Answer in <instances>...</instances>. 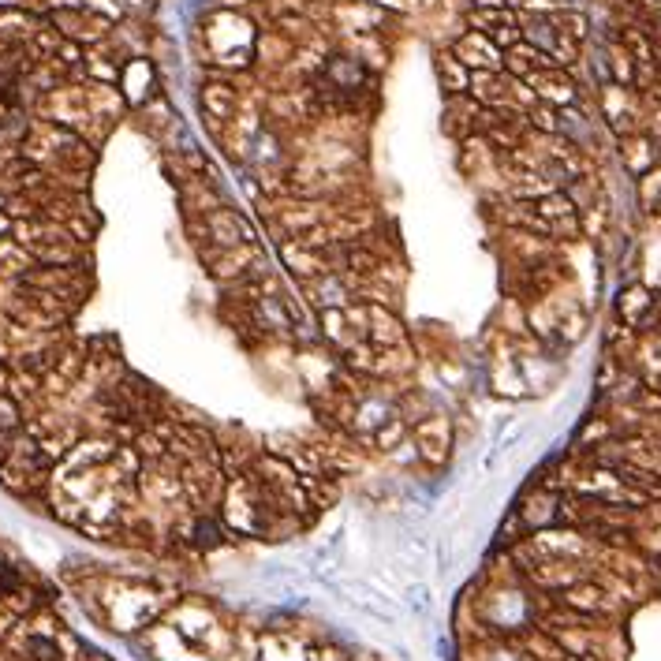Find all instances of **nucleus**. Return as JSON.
<instances>
[{
	"instance_id": "8",
	"label": "nucleus",
	"mask_w": 661,
	"mask_h": 661,
	"mask_svg": "<svg viewBox=\"0 0 661 661\" xmlns=\"http://www.w3.org/2000/svg\"><path fill=\"white\" fill-rule=\"evenodd\" d=\"M449 53L467 71H501L505 68V53L490 42V34H482V30H460L456 38L449 42Z\"/></svg>"
},
{
	"instance_id": "9",
	"label": "nucleus",
	"mask_w": 661,
	"mask_h": 661,
	"mask_svg": "<svg viewBox=\"0 0 661 661\" xmlns=\"http://www.w3.org/2000/svg\"><path fill=\"white\" fill-rule=\"evenodd\" d=\"M116 90L124 94L127 109H142L150 98H157V64L150 57H127L120 64Z\"/></svg>"
},
{
	"instance_id": "11",
	"label": "nucleus",
	"mask_w": 661,
	"mask_h": 661,
	"mask_svg": "<svg viewBox=\"0 0 661 661\" xmlns=\"http://www.w3.org/2000/svg\"><path fill=\"white\" fill-rule=\"evenodd\" d=\"M523 83L535 90L538 101H546L553 109H564V105H579V83L572 68H546V71H531Z\"/></svg>"
},
{
	"instance_id": "23",
	"label": "nucleus",
	"mask_w": 661,
	"mask_h": 661,
	"mask_svg": "<svg viewBox=\"0 0 661 661\" xmlns=\"http://www.w3.org/2000/svg\"><path fill=\"white\" fill-rule=\"evenodd\" d=\"M0 8H27V0H0Z\"/></svg>"
},
{
	"instance_id": "6",
	"label": "nucleus",
	"mask_w": 661,
	"mask_h": 661,
	"mask_svg": "<svg viewBox=\"0 0 661 661\" xmlns=\"http://www.w3.org/2000/svg\"><path fill=\"white\" fill-rule=\"evenodd\" d=\"M598 105H602V116L609 120L613 135H632V131H643L647 124V113H643V94L635 86H620V83H602L598 90Z\"/></svg>"
},
{
	"instance_id": "4",
	"label": "nucleus",
	"mask_w": 661,
	"mask_h": 661,
	"mask_svg": "<svg viewBox=\"0 0 661 661\" xmlns=\"http://www.w3.org/2000/svg\"><path fill=\"white\" fill-rule=\"evenodd\" d=\"M198 258H202L206 273H210L217 284L243 281V277H251V273H258V269L266 266L258 243H240V247H198Z\"/></svg>"
},
{
	"instance_id": "5",
	"label": "nucleus",
	"mask_w": 661,
	"mask_h": 661,
	"mask_svg": "<svg viewBox=\"0 0 661 661\" xmlns=\"http://www.w3.org/2000/svg\"><path fill=\"white\" fill-rule=\"evenodd\" d=\"M42 19L57 30L60 38L83 45V49L101 45L109 38V30H113V19H109V15L90 12V8H49Z\"/></svg>"
},
{
	"instance_id": "17",
	"label": "nucleus",
	"mask_w": 661,
	"mask_h": 661,
	"mask_svg": "<svg viewBox=\"0 0 661 661\" xmlns=\"http://www.w3.org/2000/svg\"><path fill=\"white\" fill-rule=\"evenodd\" d=\"M34 266H38L34 254L15 240V236H4V240H0V281H8V284L23 281Z\"/></svg>"
},
{
	"instance_id": "1",
	"label": "nucleus",
	"mask_w": 661,
	"mask_h": 661,
	"mask_svg": "<svg viewBox=\"0 0 661 661\" xmlns=\"http://www.w3.org/2000/svg\"><path fill=\"white\" fill-rule=\"evenodd\" d=\"M258 23L247 12L236 8H217L202 23V57L213 71H247L254 68V42H258Z\"/></svg>"
},
{
	"instance_id": "19",
	"label": "nucleus",
	"mask_w": 661,
	"mask_h": 661,
	"mask_svg": "<svg viewBox=\"0 0 661 661\" xmlns=\"http://www.w3.org/2000/svg\"><path fill=\"white\" fill-rule=\"evenodd\" d=\"M508 23H520V12H516V8H467L464 12V27L482 30V34H490V30H497V27H508Z\"/></svg>"
},
{
	"instance_id": "20",
	"label": "nucleus",
	"mask_w": 661,
	"mask_h": 661,
	"mask_svg": "<svg viewBox=\"0 0 661 661\" xmlns=\"http://www.w3.org/2000/svg\"><path fill=\"white\" fill-rule=\"evenodd\" d=\"M535 206V213L542 217V221H568V217H576V202H572V195L564 191V187H557V191H549V195H542V198H535L531 202Z\"/></svg>"
},
{
	"instance_id": "3",
	"label": "nucleus",
	"mask_w": 661,
	"mask_h": 661,
	"mask_svg": "<svg viewBox=\"0 0 661 661\" xmlns=\"http://www.w3.org/2000/svg\"><path fill=\"white\" fill-rule=\"evenodd\" d=\"M400 23V15L370 4V0H333L329 4V19L325 27L337 30V38H352V34H389V27Z\"/></svg>"
},
{
	"instance_id": "13",
	"label": "nucleus",
	"mask_w": 661,
	"mask_h": 661,
	"mask_svg": "<svg viewBox=\"0 0 661 661\" xmlns=\"http://www.w3.org/2000/svg\"><path fill=\"white\" fill-rule=\"evenodd\" d=\"M620 161H624V169L639 180V176H647L650 169H658L661 165V142L654 139L650 131L620 135Z\"/></svg>"
},
{
	"instance_id": "2",
	"label": "nucleus",
	"mask_w": 661,
	"mask_h": 661,
	"mask_svg": "<svg viewBox=\"0 0 661 661\" xmlns=\"http://www.w3.org/2000/svg\"><path fill=\"white\" fill-rule=\"evenodd\" d=\"M191 236L195 247H240V243H258V228L247 221V213L217 206L202 217H191Z\"/></svg>"
},
{
	"instance_id": "16",
	"label": "nucleus",
	"mask_w": 661,
	"mask_h": 661,
	"mask_svg": "<svg viewBox=\"0 0 661 661\" xmlns=\"http://www.w3.org/2000/svg\"><path fill=\"white\" fill-rule=\"evenodd\" d=\"M557 512H561V493H553L546 486V490H538L527 497V505L516 512L520 516L523 527H535V531H542V527H549V523H557Z\"/></svg>"
},
{
	"instance_id": "22",
	"label": "nucleus",
	"mask_w": 661,
	"mask_h": 661,
	"mask_svg": "<svg viewBox=\"0 0 661 661\" xmlns=\"http://www.w3.org/2000/svg\"><path fill=\"white\" fill-rule=\"evenodd\" d=\"M307 661H352V658H344L337 647H310Z\"/></svg>"
},
{
	"instance_id": "18",
	"label": "nucleus",
	"mask_w": 661,
	"mask_h": 661,
	"mask_svg": "<svg viewBox=\"0 0 661 661\" xmlns=\"http://www.w3.org/2000/svg\"><path fill=\"white\" fill-rule=\"evenodd\" d=\"M434 75H437V86L445 90V98L449 94H467V83H471V71L460 64V60L449 53V45L445 49H437L434 57Z\"/></svg>"
},
{
	"instance_id": "21",
	"label": "nucleus",
	"mask_w": 661,
	"mask_h": 661,
	"mask_svg": "<svg viewBox=\"0 0 661 661\" xmlns=\"http://www.w3.org/2000/svg\"><path fill=\"white\" fill-rule=\"evenodd\" d=\"M639 381L647 385L650 393L661 396V355L658 352H639Z\"/></svg>"
},
{
	"instance_id": "15",
	"label": "nucleus",
	"mask_w": 661,
	"mask_h": 661,
	"mask_svg": "<svg viewBox=\"0 0 661 661\" xmlns=\"http://www.w3.org/2000/svg\"><path fill=\"white\" fill-rule=\"evenodd\" d=\"M318 329H322V340L333 348V352H344V348H352L355 340H363V333L352 325L348 318V310H318Z\"/></svg>"
},
{
	"instance_id": "14",
	"label": "nucleus",
	"mask_w": 661,
	"mask_h": 661,
	"mask_svg": "<svg viewBox=\"0 0 661 661\" xmlns=\"http://www.w3.org/2000/svg\"><path fill=\"white\" fill-rule=\"evenodd\" d=\"M281 266L296 277L299 284L303 281H314V277H322L329 273V258L325 251H314V247H303L299 240H281Z\"/></svg>"
},
{
	"instance_id": "12",
	"label": "nucleus",
	"mask_w": 661,
	"mask_h": 661,
	"mask_svg": "<svg viewBox=\"0 0 661 661\" xmlns=\"http://www.w3.org/2000/svg\"><path fill=\"white\" fill-rule=\"evenodd\" d=\"M363 337L374 344V348H400L408 344V329L400 322L396 307H385V303H366V329Z\"/></svg>"
},
{
	"instance_id": "7",
	"label": "nucleus",
	"mask_w": 661,
	"mask_h": 661,
	"mask_svg": "<svg viewBox=\"0 0 661 661\" xmlns=\"http://www.w3.org/2000/svg\"><path fill=\"white\" fill-rule=\"evenodd\" d=\"M411 441H415V456L422 464L441 467L452 449V422L445 415H422L411 422Z\"/></svg>"
},
{
	"instance_id": "10",
	"label": "nucleus",
	"mask_w": 661,
	"mask_h": 661,
	"mask_svg": "<svg viewBox=\"0 0 661 661\" xmlns=\"http://www.w3.org/2000/svg\"><path fill=\"white\" fill-rule=\"evenodd\" d=\"M299 288H303V296H307L303 303H307L314 314H318V310H344L348 303H355L352 284H348V277H344L340 269H329V273L314 277V281H303Z\"/></svg>"
}]
</instances>
